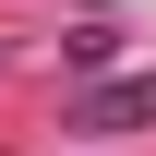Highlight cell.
Masks as SVG:
<instances>
[{
    "label": "cell",
    "instance_id": "obj_1",
    "mask_svg": "<svg viewBox=\"0 0 156 156\" xmlns=\"http://www.w3.org/2000/svg\"><path fill=\"white\" fill-rule=\"evenodd\" d=\"M120 120H156V72H132V84H96V96L72 108V132H120Z\"/></svg>",
    "mask_w": 156,
    "mask_h": 156
}]
</instances>
